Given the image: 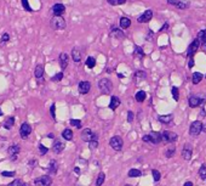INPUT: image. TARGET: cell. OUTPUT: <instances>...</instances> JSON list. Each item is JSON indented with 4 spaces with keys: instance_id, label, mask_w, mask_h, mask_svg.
Returning <instances> with one entry per match:
<instances>
[{
    "instance_id": "1",
    "label": "cell",
    "mask_w": 206,
    "mask_h": 186,
    "mask_svg": "<svg viewBox=\"0 0 206 186\" xmlns=\"http://www.w3.org/2000/svg\"><path fill=\"white\" fill-rule=\"evenodd\" d=\"M98 89L102 91V94L104 95H108L113 91V83L112 80L108 78H102L99 82H98Z\"/></svg>"
},
{
    "instance_id": "2",
    "label": "cell",
    "mask_w": 206,
    "mask_h": 186,
    "mask_svg": "<svg viewBox=\"0 0 206 186\" xmlns=\"http://www.w3.org/2000/svg\"><path fill=\"white\" fill-rule=\"evenodd\" d=\"M50 26L56 30H62V29L66 28L67 23H66V20L62 16H54L52 20L50 21Z\"/></svg>"
},
{
    "instance_id": "3",
    "label": "cell",
    "mask_w": 206,
    "mask_h": 186,
    "mask_svg": "<svg viewBox=\"0 0 206 186\" xmlns=\"http://www.w3.org/2000/svg\"><path fill=\"white\" fill-rule=\"evenodd\" d=\"M142 140L144 143H151L153 145H158L159 143H161V133H158V131H151V134L148 135H144L142 138Z\"/></svg>"
},
{
    "instance_id": "4",
    "label": "cell",
    "mask_w": 206,
    "mask_h": 186,
    "mask_svg": "<svg viewBox=\"0 0 206 186\" xmlns=\"http://www.w3.org/2000/svg\"><path fill=\"white\" fill-rule=\"evenodd\" d=\"M205 103H206V96L204 99L201 96H198V95H192V96L188 98V105H189L191 108H196L200 105L204 106Z\"/></svg>"
},
{
    "instance_id": "5",
    "label": "cell",
    "mask_w": 206,
    "mask_h": 186,
    "mask_svg": "<svg viewBox=\"0 0 206 186\" xmlns=\"http://www.w3.org/2000/svg\"><path fill=\"white\" fill-rule=\"evenodd\" d=\"M178 139V135L173 131H170V130H165L161 133V141L167 143H176Z\"/></svg>"
},
{
    "instance_id": "6",
    "label": "cell",
    "mask_w": 206,
    "mask_h": 186,
    "mask_svg": "<svg viewBox=\"0 0 206 186\" xmlns=\"http://www.w3.org/2000/svg\"><path fill=\"white\" fill-rule=\"evenodd\" d=\"M109 145L113 150H115V151H121V150H123V146H124L123 138L119 136V135L113 136V138L109 140Z\"/></svg>"
},
{
    "instance_id": "7",
    "label": "cell",
    "mask_w": 206,
    "mask_h": 186,
    "mask_svg": "<svg viewBox=\"0 0 206 186\" xmlns=\"http://www.w3.org/2000/svg\"><path fill=\"white\" fill-rule=\"evenodd\" d=\"M203 131V122L201 120H194L189 127V134L192 136H198Z\"/></svg>"
},
{
    "instance_id": "8",
    "label": "cell",
    "mask_w": 206,
    "mask_h": 186,
    "mask_svg": "<svg viewBox=\"0 0 206 186\" xmlns=\"http://www.w3.org/2000/svg\"><path fill=\"white\" fill-rule=\"evenodd\" d=\"M34 184L37 186H51L52 185V178L50 175H41L34 180Z\"/></svg>"
},
{
    "instance_id": "9",
    "label": "cell",
    "mask_w": 206,
    "mask_h": 186,
    "mask_svg": "<svg viewBox=\"0 0 206 186\" xmlns=\"http://www.w3.org/2000/svg\"><path fill=\"white\" fill-rule=\"evenodd\" d=\"M20 152H21V147H20V145H17V143L9 146V148H7V153H9V156H10L12 162H16V161H17V157H18Z\"/></svg>"
},
{
    "instance_id": "10",
    "label": "cell",
    "mask_w": 206,
    "mask_h": 186,
    "mask_svg": "<svg viewBox=\"0 0 206 186\" xmlns=\"http://www.w3.org/2000/svg\"><path fill=\"white\" fill-rule=\"evenodd\" d=\"M199 48H200L199 39H194L192 43H191V45H189L188 50H187V56L188 57H194V55L196 54V51L199 50Z\"/></svg>"
},
{
    "instance_id": "11",
    "label": "cell",
    "mask_w": 206,
    "mask_h": 186,
    "mask_svg": "<svg viewBox=\"0 0 206 186\" xmlns=\"http://www.w3.org/2000/svg\"><path fill=\"white\" fill-rule=\"evenodd\" d=\"M167 4L171 6H175L179 10H187L191 7V4L187 1H179V0H167Z\"/></svg>"
},
{
    "instance_id": "12",
    "label": "cell",
    "mask_w": 206,
    "mask_h": 186,
    "mask_svg": "<svg viewBox=\"0 0 206 186\" xmlns=\"http://www.w3.org/2000/svg\"><path fill=\"white\" fill-rule=\"evenodd\" d=\"M193 156V146L189 143H184L183 150H182V157L184 161H191Z\"/></svg>"
},
{
    "instance_id": "13",
    "label": "cell",
    "mask_w": 206,
    "mask_h": 186,
    "mask_svg": "<svg viewBox=\"0 0 206 186\" xmlns=\"http://www.w3.org/2000/svg\"><path fill=\"white\" fill-rule=\"evenodd\" d=\"M30 133H32V127H30V124H28L27 122L23 123V124L21 125V128H20V135H21V138H22V139H27L28 136L30 135Z\"/></svg>"
},
{
    "instance_id": "14",
    "label": "cell",
    "mask_w": 206,
    "mask_h": 186,
    "mask_svg": "<svg viewBox=\"0 0 206 186\" xmlns=\"http://www.w3.org/2000/svg\"><path fill=\"white\" fill-rule=\"evenodd\" d=\"M90 89H91V83L87 82V80H82L78 85V90H79V93L81 95H86L90 91Z\"/></svg>"
},
{
    "instance_id": "15",
    "label": "cell",
    "mask_w": 206,
    "mask_h": 186,
    "mask_svg": "<svg viewBox=\"0 0 206 186\" xmlns=\"http://www.w3.org/2000/svg\"><path fill=\"white\" fill-rule=\"evenodd\" d=\"M151 18H153V11H151V10H147V11H144L141 16H138L137 21L139 23H147V22L151 21Z\"/></svg>"
},
{
    "instance_id": "16",
    "label": "cell",
    "mask_w": 206,
    "mask_h": 186,
    "mask_svg": "<svg viewBox=\"0 0 206 186\" xmlns=\"http://www.w3.org/2000/svg\"><path fill=\"white\" fill-rule=\"evenodd\" d=\"M66 12V6L61 2H57L52 6V14L54 16H62V15Z\"/></svg>"
},
{
    "instance_id": "17",
    "label": "cell",
    "mask_w": 206,
    "mask_h": 186,
    "mask_svg": "<svg viewBox=\"0 0 206 186\" xmlns=\"http://www.w3.org/2000/svg\"><path fill=\"white\" fill-rule=\"evenodd\" d=\"M34 75L38 79V83H42L44 82V66L42 65H37L35 71H34Z\"/></svg>"
},
{
    "instance_id": "18",
    "label": "cell",
    "mask_w": 206,
    "mask_h": 186,
    "mask_svg": "<svg viewBox=\"0 0 206 186\" xmlns=\"http://www.w3.org/2000/svg\"><path fill=\"white\" fill-rule=\"evenodd\" d=\"M94 135H95V133H94L90 128L84 129V130L81 131V140L82 141H85V143H89V141L94 138Z\"/></svg>"
},
{
    "instance_id": "19",
    "label": "cell",
    "mask_w": 206,
    "mask_h": 186,
    "mask_svg": "<svg viewBox=\"0 0 206 186\" xmlns=\"http://www.w3.org/2000/svg\"><path fill=\"white\" fill-rule=\"evenodd\" d=\"M58 62H59L61 68H62V70H66L67 66H68V63H69L68 54H67V52H62V54L59 55V57H58Z\"/></svg>"
},
{
    "instance_id": "20",
    "label": "cell",
    "mask_w": 206,
    "mask_h": 186,
    "mask_svg": "<svg viewBox=\"0 0 206 186\" xmlns=\"http://www.w3.org/2000/svg\"><path fill=\"white\" fill-rule=\"evenodd\" d=\"M64 147H66V145H64L63 141L56 140L55 143H54V146H52V152L56 153V155H59V153H62V152H63Z\"/></svg>"
},
{
    "instance_id": "21",
    "label": "cell",
    "mask_w": 206,
    "mask_h": 186,
    "mask_svg": "<svg viewBox=\"0 0 206 186\" xmlns=\"http://www.w3.org/2000/svg\"><path fill=\"white\" fill-rule=\"evenodd\" d=\"M47 172H49V175L57 174V172H58V163H57V161H55V159L50 161L49 167H47Z\"/></svg>"
},
{
    "instance_id": "22",
    "label": "cell",
    "mask_w": 206,
    "mask_h": 186,
    "mask_svg": "<svg viewBox=\"0 0 206 186\" xmlns=\"http://www.w3.org/2000/svg\"><path fill=\"white\" fill-rule=\"evenodd\" d=\"M72 58H73V61L75 63H79L81 61V51H80L79 48L75 46V48L72 49Z\"/></svg>"
},
{
    "instance_id": "23",
    "label": "cell",
    "mask_w": 206,
    "mask_h": 186,
    "mask_svg": "<svg viewBox=\"0 0 206 186\" xmlns=\"http://www.w3.org/2000/svg\"><path fill=\"white\" fill-rule=\"evenodd\" d=\"M120 106V99L118 96H112L110 98V102H109V108L112 111L116 110L118 107Z\"/></svg>"
},
{
    "instance_id": "24",
    "label": "cell",
    "mask_w": 206,
    "mask_h": 186,
    "mask_svg": "<svg viewBox=\"0 0 206 186\" xmlns=\"http://www.w3.org/2000/svg\"><path fill=\"white\" fill-rule=\"evenodd\" d=\"M110 37L116 38V39H124V38H125V33H124L121 29L113 28L112 32H110Z\"/></svg>"
},
{
    "instance_id": "25",
    "label": "cell",
    "mask_w": 206,
    "mask_h": 186,
    "mask_svg": "<svg viewBox=\"0 0 206 186\" xmlns=\"http://www.w3.org/2000/svg\"><path fill=\"white\" fill-rule=\"evenodd\" d=\"M158 120L163 124H170L172 120H173V115H165V116H159L158 117Z\"/></svg>"
},
{
    "instance_id": "26",
    "label": "cell",
    "mask_w": 206,
    "mask_h": 186,
    "mask_svg": "<svg viewBox=\"0 0 206 186\" xmlns=\"http://www.w3.org/2000/svg\"><path fill=\"white\" fill-rule=\"evenodd\" d=\"M146 78H147V74H146L144 71H136L135 74H134V80H135V83H139L141 80H143V79H146Z\"/></svg>"
},
{
    "instance_id": "27",
    "label": "cell",
    "mask_w": 206,
    "mask_h": 186,
    "mask_svg": "<svg viewBox=\"0 0 206 186\" xmlns=\"http://www.w3.org/2000/svg\"><path fill=\"white\" fill-rule=\"evenodd\" d=\"M14 125H15V117H7L4 120V123H2V127L5 129H7V130H10Z\"/></svg>"
},
{
    "instance_id": "28",
    "label": "cell",
    "mask_w": 206,
    "mask_h": 186,
    "mask_svg": "<svg viewBox=\"0 0 206 186\" xmlns=\"http://www.w3.org/2000/svg\"><path fill=\"white\" fill-rule=\"evenodd\" d=\"M203 78H204V75L200 73V72H194L192 75V82L194 85H196V84H199L201 80H203Z\"/></svg>"
},
{
    "instance_id": "29",
    "label": "cell",
    "mask_w": 206,
    "mask_h": 186,
    "mask_svg": "<svg viewBox=\"0 0 206 186\" xmlns=\"http://www.w3.org/2000/svg\"><path fill=\"white\" fill-rule=\"evenodd\" d=\"M89 147H90V150H96L97 147H98V135H97L96 133H95L94 138L89 141Z\"/></svg>"
},
{
    "instance_id": "30",
    "label": "cell",
    "mask_w": 206,
    "mask_h": 186,
    "mask_svg": "<svg viewBox=\"0 0 206 186\" xmlns=\"http://www.w3.org/2000/svg\"><path fill=\"white\" fill-rule=\"evenodd\" d=\"M119 25H120V27H121L123 29H127L130 26H131V20L127 18V17H121Z\"/></svg>"
},
{
    "instance_id": "31",
    "label": "cell",
    "mask_w": 206,
    "mask_h": 186,
    "mask_svg": "<svg viewBox=\"0 0 206 186\" xmlns=\"http://www.w3.org/2000/svg\"><path fill=\"white\" fill-rule=\"evenodd\" d=\"M73 136H74V134H73V130H70V129H64L63 131H62V138L64 139V140H73Z\"/></svg>"
},
{
    "instance_id": "32",
    "label": "cell",
    "mask_w": 206,
    "mask_h": 186,
    "mask_svg": "<svg viewBox=\"0 0 206 186\" xmlns=\"http://www.w3.org/2000/svg\"><path fill=\"white\" fill-rule=\"evenodd\" d=\"M175 153H176V147L173 146V145H171L170 147H167L166 148V151H165V157L166 158H171L175 156Z\"/></svg>"
},
{
    "instance_id": "33",
    "label": "cell",
    "mask_w": 206,
    "mask_h": 186,
    "mask_svg": "<svg viewBox=\"0 0 206 186\" xmlns=\"http://www.w3.org/2000/svg\"><path fill=\"white\" fill-rule=\"evenodd\" d=\"M146 98H147V94H146V91H143V90H139L136 93V95H135V99L137 102H143V101L146 100Z\"/></svg>"
},
{
    "instance_id": "34",
    "label": "cell",
    "mask_w": 206,
    "mask_h": 186,
    "mask_svg": "<svg viewBox=\"0 0 206 186\" xmlns=\"http://www.w3.org/2000/svg\"><path fill=\"white\" fill-rule=\"evenodd\" d=\"M141 175H142V172H141L139 169H136V168L130 169L129 173H127V176H129V178H138V176H141Z\"/></svg>"
},
{
    "instance_id": "35",
    "label": "cell",
    "mask_w": 206,
    "mask_h": 186,
    "mask_svg": "<svg viewBox=\"0 0 206 186\" xmlns=\"http://www.w3.org/2000/svg\"><path fill=\"white\" fill-rule=\"evenodd\" d=\"M104 180H106V174L103 172L98 173L97 179H96V186H102L103 183H104Z\"/></svg>"
},
{
    "instance_id": "36",
    "label": "cell",
    "mask_w": 206,
    "mask_h": 186,
    "mask_svg": "<svg viewBox=\"0 0 206 186\" xmlns=\"http://www.w3.org/2000/svg\"><path fill=\"white\" fill-rule=\"evenodd\" d=\"M85 65H86V67H87V68H94V67L96 66V58L89 56V57L86 58Z\"/></svg>"
},
{
    "instance_id": "37",
    "label": "cell",
    "mask_w": 206,
    "mask_h": 186,
    "mask_svg": "<svg viewBox=\"0 0 206 186\" xmlns=\"http://www.w3.org/2000/svg\"><path fill=\"white\" fill-rule=\"evenodd\" d=\"M24 181L22 179H14L10 184H7V186H24Z\"/></svg>"
},
{
    "instance_id": "38",
    "label": "cell",
    "mask_w": 206,
    "mask_h": 186,
    "mask_svg": "<svg viewBox=\"0 0 206 186\" xmlns=\"http://www.w3.org/2000/svg\"><path fill=\"white\" fill-rule=\"evenodd\" d=\"M171 94H172L173 100L175 101L179 100V91H178V88H177V86H172V89H171Z\"/></svg>"
},
{
    "instance_id": "39",
    "label": "cell",
    "mask_w": 206,
    "mask_h": 186,
    "mask_svg": "<svg viewBox=\"0 0 206 186\" xmlns=\"http://www.w3.org/2000/svg\"><path fill=\"white\" fill-rule=\"evenodd\" d=\"M151 174H153V179H154L155 183H158V181L161 179V174H160L159 170H156V169H151Z\"/></svg>"
},
{
    "instance_id": "40",
    "label": "cell",
    "mask_w": 206,
    "mask_h": 186,
    "mask_svg": "<svg viewBox=\"0 0 206 186\" xmlns=\"http://www.w3.org/2000/svg\"><path fill=\"white\" fill-rule=\"evenodd\" d=\"M199 175L203 180H206V164H203L199 169Z\"/></svg>"
},
{
    "instance_id": "41",
    "label": "cell",
    "mask_w": 206,
    "mask_h": 186,
    "mask_svg": "<svg viewBox=\"0 0 206 186\" xmlns=\"http://www.w3.org/2000/svg\"><path fill=\"white\" fill-rule=\"evenodd\" d=\"M69 123H70V125H73V127H75V128H78V129H80L82 125L81 120H79V119H70Z\"/></svg>"
},
{
    "instance_id": "42",
    "label": "cell",
    "mask_w": 206,
    "mask_h": 186,
    "mask_svg": "<svg viewBox=\"0 0 206 186\" xmlns=\"http://www.w3.org/2000/svg\"><path fill=\"white\" fill-rule=\"evenodd\" d=\"M62 79H63V73H62V72L56 73L55 75L51 78V80H52V82H55V83H57V82H61Z\"/></svg>"
},
{
    "instance_id": "43",
    "label": "cell",
    "mask_w": 206,
    "mask_h": 186,
    "mask_svg": "<svg viewBox=\"0 0 206 186\" xmlns=\"http://www.w3.org/2000/svg\"><path fill=\"white\" fill-rule=\"evenodd\" d=\"M135 55L138 57H144V51L141 46H135Z\"/></svg>"
},
{
    "instance_id": "44",
    "label": "cell",
    "mask_w": 206,
    "mask_h": 186,
    "mask_svg": "<svg viewBox=\"0 0 206 186\" xmlns=\"http://www.w3.org/2000/svg\"><path fill=\"white\" fill-rule=\"evenodd\" d=\"M126 0H108V4L112 6H118V5H124Z\"/></svg>"
},
{
    "instance_id": "45",
    "label": "cell",
    "mask_w": 206,
    "mask_h": 186,
    "mask_svg": "<svg viewBox=\"0 0 206 186\" xmlns=\"http://www.w3.org/2000/svg\"><path fill=\"white\" fill-rule=\"evenodd\" d=\"M49 152V148L46 146H44L42 143H39V155L40 156H45Z\"/></svg>"
},
{
    "instance_id": "46",
    "label": "cell",
    "mask_w": 206,
    "mask_h": 186,
    "mask_svg": "<svg viewBox=\"0 0 206 186\" xmlns=\"http://www.w3.org/2000/svg\"><path fill=\"white\" fill-rule=\"evenodd\" d=\"M9 40H10V34L9 33H4L1 39H0V45H4L5 43H7Z\"/></svg>"
},
{
    "instance_id": "47",
    "label": "cell",
    "mask_w": 206,
    "mask_h": 186,
    "mask_svg": "<svg viewBox=\"0 0 206 186\" xmlns=\"http://www.w3.org/2000/svg\"><path fill=\"white\" fill-rule=\"evenodd\" d=\"M22 1V6H23V9L28 11V12H32L33 10H32V7L29 6V2H28V0H21Z\"/></svg>"
},
{
    "instance_id": "48",
    "label": "cell",
    "mask_w": 206,
    "mask_h": 186,
    "mask_svg": "<svg viewBox=\"0 0 206 186\" xmlns=\"http://www.w3.org/2000/svg\"><path fill=\"white\" fill-rule=\"evenodd\" d=\"M56 105L55 103H52L51 105V108H50V115H51V117H52V119L54 120H56Z\"/></svg>"
},
{
    "instance_id": "49",
    "label": "cell",
    "mask_w": 206,
    "mask_h": 186,
    "mask_svg": "<svg viewBox=\"0 0 206 186\" xmlns=\"http://www.w3.org/2000/svg\"><path fill=\"white\" fill-rule=\"evenodd\" d=\"M204 38H206V29H203V30H200V32L198 33V38H196V39L201 40V39H204Z\"/></svg>"
},
{
    "instance_id": "50",
    "label": "cell",
    "mask_w": 206,
    "mask_h": 186,
    "mask_svg": "<svg viewBox=\"0 0 206 186\" xmlns=\"http://www.w3.org/2000/svg\"><path fill=\"white\" fill-rule=\"evenodd\" d=\"M134 118H135L134 112H132V111H129V112H127V122H129V123H132V122H134Z\"/></svg>"
},
{
    "instance_id": "51",
    "label": "cell",
    "mask_w": 206,
    "mask_h": 186,
    "mask_svg": "<svg viewBox=\"0 0 206 186\" xmlns=\"http://www.w3.org/2000/svg\"><path fill=\"white\" fill-rule=\"evenodd\" d=\"M1 175H2V176H9V178H11V176H15V175H16V173L15 172H1Z\"/></svg>"
},
{
    "instance_id": "52",
    "label": "cell",
    "mask_w": 206,
    "mask_h": 186,
    "mask_svg": "<svg viewBox=\"0 0 206 186\" xmlns=\"http://www.w3.org/2000/svg\"><path fill=\"white\" fill-rule=\"evenodd\" d=\"M199 42H200V46H201V49H203L204 51H206V38L201 39V40H199Z\"/></svg>"
},
{
    "instance_id": "53",
    "label": "cell",
    "mask_w": 206,
    "mask_h": 186,
    "mask_svg": "<svg viewBox=\"0 0 206 186\" xmlns=\"http://www.w3.org/2000/svg\"><path fill=\"white\" fill-rule=\"evenodd\" d=\"M189 61H188V67L189 68H193L194 67V57H188Z\"/></svg>"
},
{
    "instance_id": "54",
    "label": "cell",
    "mask_w": 206,
    "mask_h": 186,
    "mask_svg": "<svg viewBox=\"0 0 206 186\" xmlns=\"http://www.w3.org/2000/svg\"><path fill=\"white\" fill-rule=\"evenodd\" d=\"M28 164H29L30 167H34V166L37 164V161H35V158H32V159L28 162Z\"/></svg>"
},
{
    "instance_id": "55",
    "label": "cell",
    "mask_w": 206,
    "mask_h": 186,
    "mask_svg": "<svg viewBox=\"0 0 206 186\" xmlns=\"http://www.w3.org/2000/svg\"><path fill=\"white\" fill-rule=\"evenodd\" d=\"M205 116H206V110H205V107H203V108H201V115L199 116V117H200V118H204Z\"/></svg>"
},
{
    "instance_id": "56",
    "label": "cell",
    "mask_w": 206,
    "mask_h": 186,
    "mask_svg": "<svg viewBox=\"0 0 206 186\" xmlns=\"http://www.w3.org/2000/svg\"><path fill=\"white\" fill-rule=\"evenodd\" d=\"M167 28H169V23H165L164 26L160 28V32H164V30H166Z\"/></svg>"
},
{
    "instance_id": "57",
    "label": "cell",
    "mask_w": 206,
    "mask_h": 186,
    "mask_svg": "<svg viewBox=\"0 0 206 186\" xmlns=\"http://www.w3.org/2000/svg\"><path fill=\"white\" fill-rule=\"evenodd\" d=\"M183 186H194V185H193L192 181H186V183H184V185H183Z\"/></svg>"
},
{
    "instance_id": "58",
    "label": "cell",
    "mask_w": 206,
    "mask_h": 186,
    "mask_svg": "<svg viewBox=\"0 0 206 186\" xmlns=\"http://www.w3.org/2000/svg\"><path fill=\"white\" fill-rule=\"evenodd\" d=\"M74 172H75V174H80V168H79V167H75V168H74Z\"/></svg>"
},
{
    "instance_id": "59",
    "label": "cell",
    "mask_w": 206,
    "mask_h": 186,
    "mask_svg": "<svg viewBox=\"0 0 206 186\" xmlns=\"http://www.w3.org/2000/svg\"><path fill=\"white\" fill-rule=\"evenodd\" d=\"M47 138H49V139H54L55 136H54V134H49V135H47Z\"/></svg>"
},
{
    "instance_id": "60",
    "label": "cell",
    "mask_w": 206,
    "mask_h": 186,
    "mask_svg": "<svg viewBox=\"0 0 206 186\" xmlns=\"http://www.w3.org/2000/svg\"><path fill=\"white\" fill-rule=\"evenodd\" d=\"M203 131H205L206 133V124H203Z\"/></svg>"
},
{
    "instance_id": "61",
    "label": "cell",
    "mask_w": 206,
    "mask_h": 186,
    "mask_svg": "<svg viewBox=\"0 0 206 186\" xmlns=\"http://www.w3.org/2000/svg\"><path fill=\"white\" fill-rule=\"evenodd\" d=\"M0 116H2V111H1V108H0Z\"/></svg>"
},
{
    "instance_id": "62",
    "label": "cell",
    "mask_w": 206,
    "mask_h": 186,
    "mask_svg": "<svg viewBox=\"0 0 206 186\" xmlns=\"http://www.w3.org/2000/svg\"><path fill=\"white\" fill-rule=\"evenodd\" d=\"M125 186H132V185H125Z\"/></svg>"
},
{
    "instance_id": "63",
    "label": "cell",
    "mask_w": 206,
    "mask_h": 186,
    "mask_svg": "<svg viewBox=\"0 0 206 186\" xmlns=\"http://www.w3.org/2000/svg\"><path fill=\"white\" fill-rule=\"evenodd\" d=\"M205 78H206V74H205Z\"/></svg>"
}]
</instances>
